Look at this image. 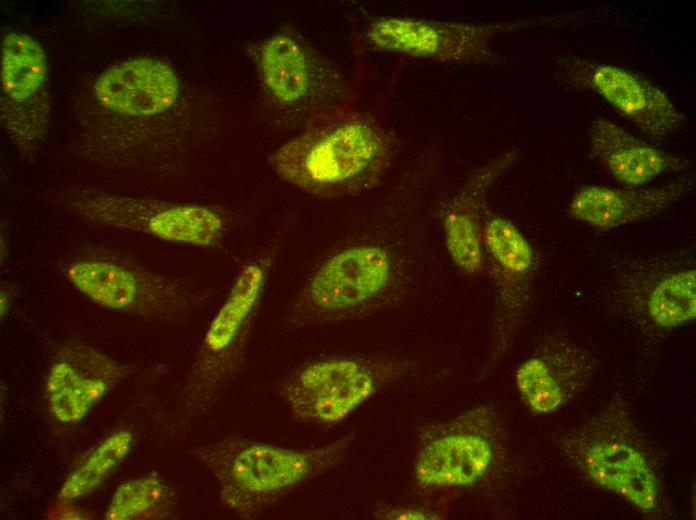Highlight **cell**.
Returning <instances> with one entry per match:
<instances>
[{
    "label": "cell",
    "mask_w": 696,
    "mask_h": 520,
    "mask_svg": "<svg viewBox=\"0 0 696 520\" xmlns=\"http://www.w3.org/2000/svg\"><path fill=\"white\" fill-rule=\"evenodd\" d=\"M439 160L420 152L359 229L312 265L285 309L296 327L372 316L401 302L421 274L424 212Z\"/></svg>",
    "instance_id": "cell-1"
},
{
    "label": "cell",
    "mask_w": 696,
    "mask_h": 520,
    "mask_svg": "<svg viewBox=\"0 0 696 520\" xmlns=\"http://www.w3.org/2000/svg\"><path fill=\"white\" fill-rule=\"evenodd\" d=\"M400 148V138L389 127L349 106L309 120L270 155L269 165L307 195L339 199L377 187Z\"/></svg>",
    "instance_id": "cell-2"
},
{
    "label": "cell",
    "mask_w": 696,
    "mask_h": 520,
    "mask_svg": "<svg viewBox=\"0 0 696 520\" xmlns=\"http://www.w3.org/2000/svg\"><path fill=\"white\" fill-rule=\"evenodd\" d=\"M353 436L306 449L243 437H229L203 448L199 457L213 474L224 505L244 519L262 515L302 484L338 466Z\"/></svg>",
    "instance_id": "cell-3"
},
{
    "label": "cell",
    "mask_w": 696,
    "mask_h": 520,
    "mask_svg": "<svg viewBox=\"0 0 696 520\" xmlns=\"http://www.w3.org/2000/svg\"><path fill=\"white\" fill-rule=\"evenodd\" d=\"M246 54L266 100L305 125L351 106L353 92L340 69L292 27L248 43Z\"/></svg>",
    "instance_id": "cell-4"
},
{
    "label": "cell",
    "mask_w": 696,
    "mask_h": 520,
    "mask_svg": "<svg viewBox=\"0 0 696 520\" xmlns=\"http://www.w3.org/2000/svg\"><path fill=\"white\" fill-rule=\"evenodd\" d=\"M412 369L411 361L394 356H326L295 369L280 393L300 420L330 425Z\"/></svg>",
    "instance_id": "cell-5"
},
{
    "label": "cell",
    "mask_w": 696,
    "mask_h": 520,
    "mask_svg": "<svg viewBox=\"0 0 696 520\" xmlns=\"http://www.w3.org/2000/svg\"><path fill=\"white\" fill-rule=\"evenodd\" d=\"M568 17L566 15L564 19ZM559 15L524 20L474 24L418 17L376 16L363 30L374 50L457 65L500 64L492 49L499 36L540 24L563 22Z\"/></svg>",
    "instance_id": "cell-6"
},
{
    "label": "cell",
    "mask_w": 696,
    "mask_h": 520,
    "mask_svg": "<svg viewBox=\"0 0 696 520\" xmlns=\"http://www.w3.org/2000/svg\"><path fill=\"white\" fill-rule=\"evenodd\" d=\"M68 206L76 215L93 224L200 248L220 246L228 229L227 219L221 211L202 204L81 190L69 196Z\"/></svg>",
    "instance_id": "cell-7"
},
{
    "label": "cell",
    "mask_w": 696,
    "mask_h": 520,
    "mask_svg": "<svg viewBox=\"0 0 696 520\" xmlns=\"http://www.w3.org/2000/svg\"><path fill=\"white\" fill-rule=\"evenodd\" d=\"M63 275L71 285L98 305L116 311L147 307L176 313L192 292L181 281L100 247H89L69 258Z\"/></svg>",
    "instance_id": "cell-8"
},
{
    "label": "cell",
    "mask_w": 696,
    "mask_h": 520,
    "mask_svg": "<svg viewBox=\"0 0 696 520\" xmlns=\"http://www.w3.org/2000/svg\"><path fill=\"white\" fill-rule=\"evenodd\" d=\"M492 428L491 418L483 409L421 427L413 463L415 483L433 490L479 483L495 460Z\"/></svg>",
    "instance_id": "cell-9"
},
{
    "label": "cell",
    "mask_w": 696,
    "mask_h": 520,
    "mask_svg": "<svg viewBox=\"0 0 696 520\" xmlns=\"http://www.w3.org/2000/svg\"><path fill=\"white\" fill-rule=\"evenodd\" d=\"M554 63L560 84L597 94L650 138L668 137L686 123L667 94L637 73L574 54L559 55Z\"/></svg>",
    "instance_id": "cell-10"
},
{
    "label": "cell",
    "mask_w": 696,
    "mask_h": 520,
    "mask_svg": "<svg viewBox=\"0 0 696 520\" xmlns=\"http://www.w3.org/2000/svg\"><path fill=\"white\" fill-rule=\"evenodd\" d=\"M280 247V242L269 244L239 268L206 330L200 365L222 374L239 369Z\"/></svg>",
    "instance_id": "cell-11"
},
{
    "label": "cell",
    "mask_w": 696,
    "mask_h": 520,
    "mask_svg": "<svg viewBox=\"0 0 696 520\" xmlns=\"http://www.w3.org/2000/svg\"><path fill=\"white\" fill-rule=\"evenodd\" d=\"M482 242L498 289L500 319L495 340V356L510 341L527 304L537 258L535 251L516 225L485 212Z\"/></svg>",
    "instance_id": "cell-12"
},
{
    "label": "cell",
    "mask_w": 696,
    "mask_h": 520,
    "mask_svg": "<svg viewBox=\"0 0 696 520\" xmlns=\"http://www.w3.org/2000/svg\"><path fill=\"white\" fill-rule=\"evenodd\" d=\"M518 158V151L511 149L490 159L444 206L441 223L446 249L455 266L466 274H477L484 266L482 227L487 194Z\"/></svg>",
    "instance_id": "cell-13"
},
{
    "label": "cell",
    "mask_w": 696,
    "mask_h": 520,
    "mask_svg": "<svg viewBox=\"0 0 696 520\" xmlns=\"http://www.w3.org/2000/svg\"><path fill=\"white\" fill-rule=\"evenodd\" d=\"M693 183V178L683 176L652 188L586 185L573 194L568 214L591 228L612 230L664 212L685 196Z\"/></svg>",
    "instance_id": "cell-14"
},
{
    "label": "cell",
    "mask_w": 696,
    "mask_h": 520,
    "mask_svg": "<svg viewBox=\"0 0 696 520\" xmlns=\"http://www.w3.org/2000/svg\"><path fill=\"white\" fill-rule=\"evenodd\" d=\"M97 99L125 115L153 116L168 111L180 94V82L167 63L142 57L118 63L96 80Z\"/></svg>",
    "instance_id": "cell-15"
},
{
    "label": "cell",
    "mask_w": 696,
    "mask_h": 520,
    "mask_svg": "<svg viewBox=\"0 0 696 520\" xmlns=\"http://www.w3.org/2000/svg\"><path fill=\"white\" fill-rule=\"evenodd\" d=\"M588 138L591 156L627 187H641L659 175L691 167L687 159L644 142L605 118L590 123Z\"/></svg>",
    "instance_id": "cell-16"
},
{
    "label": "cell",
    "mask_w": 696,
    "mask_h": 520,
    "mask_svg": "<svg viewBox=\"0 0 696 520\" xmlns=\"http://www.w3.org/2000/svg\"><path fill=\"white\" fill-rule=\"evenodd\" d=\"M647 285L646 309L654 324L673 329L696 316V270L679 260H644L633 265Z\"/></svg>",
    "instance_id": "cell-17"
},
{
    "label": "cell",
    "mask_w": 696,
    "mask_h": 520,
    "mask_svg": "<svg viewBox=\"0 0 696 520\" xmlns=\"http://www.w3.org/2000/svg\"><path fill=\"white\" fill-rule=\"evenodd\" d=\"M584 466L591 479L643 511L657 499L655 475L644 456L619 442H599L588 448Z\"/></svg>",
    "instance_id": "cell-18"
},
{
    "label": "cell",
    "mask_w": 696,
    "mask_h": 520,
    "mask_svg": "<svg viewBox=\"0 0 696 520\" xmlns=\"http://www.w3.org/2000/svg\"><path fill=\"white\" fill-rule=\"evenodd\" d=\"M1 83L4 93L22 102L34 96L44 84L47 64L43 49L30 36L10 33L1 49Z\"/></svg>",
    "instance_id": "cell-19"
},
{
    "label": "cell",
    "mask_w": 696,
    "mask_h": 520,
    "mask_svg": "<svg viewBox=\"0 0 696 520\" xmlns=\"http://www.w3.org/2000/svg\"><path fill=\"white\" fill-rule=\"evenodd\" d=\"M46 388L54 417L63 423H75L104 396L107 384L82 375L70 362L59 361L50 369Z\"/></svg>",
    "instance_id": "cell-20"
},
{
    "label": "cell",
    "mask_w": 696,
    "mask_h": 520,
    "mask_svg": "<svg viewBox=\"0 0 696 520\" xmlns=\"http://www.w3.org/2000/svg\"><path fill=\"white\" fill-rule=\"evenodd\" d=\"M132 446V434L127 430L106 438L90 457L64 481L58 498L70 501L93 492L126 458Z\"/></svg>",
    "instance_id": "cell-21"
},
{
    "label": "cell",
    "mask_w": 696,
    "mask_h": 520,
    "mask_svg": "<svg viewBox=\"0 0 696 520\" xmlns=\"http://www.w3.org/2000/svg\"><path fill=\"white\" fill-rule=\"evenodd\" d=\"M517 388L531 410L550 413L563 403V392L548 362L539 356L524 361L516 371Z\"/></svg>",
    "instance_id": "cell-22"
},
{
    "label": "cell",
    "mask_w": 696,
    "mask_h": 520,
    "mask_svg": "<svg viewBox=\"0 0 696 520\" xmlns=\"http://www.w3.org/2000/svg\"><path fill=\"white\" fill-rule=\"evenodd\" d=\"M168 488L157 475L130 479L118 486L106 519L128 520L157 507L167 499Z\"/></svg>",
    "instance_id": "cell-23"
},
{
    "label": "cell",
    "mask_w": 696,
    "mask_h": 520,
    "mask_svg": "<svg viewBox=\"0 0 696 520\" xmlns=\"http://www.w3.org/2000/svg\"><path fill=\"white\" fill-rule=\"evenodd\" d=\"M376 517L380 519H395V520H417V519H440V514L431 511L428 508L401 506L381 509L376 513Z\"/></svg>",
    "instance_id": "cell-24"
}]
</instances>
